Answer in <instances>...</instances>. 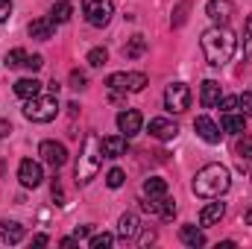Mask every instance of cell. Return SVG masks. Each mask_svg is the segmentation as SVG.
<instances>
[{
	"mask_svg": "<svg viewBox=\"0 0 252 249\" xmlns=\"http://www.w3.org/2000/svg\"><path fill=\"white\" fill-rule=\"evenodd\" d=\"M199 44H202V53H205L208 64H214V67L226 64L235 56V50H238V38H235V32L229 27H211V30H205L202 38H199Z\"/></svg>",
	"mask_w": 252,
	"mask_h": 249,
	"instance_id": "cell-1",
	"label": "cell"
},
{
	"mask_svg": "<svg viewBox=\"0 0 252 249\" xmlns=\"http://www.w3.org/2000/svg\"><path fill=\"white\" fill-rule=\"evenodd\" d=\"M103 141L94 135V132H88L85 138H82V150H79V158H76V167H73V179H76V185H88L97 173H100V164H103Z\"/></svg>",
	"mask_w": 252,
	"mask_h": 249,
	"instance_id": "cell-2",
	"label": "cell"
},
{
	"mask_svg": "<svg viewBox=\"0 0 252 249\" xmlns=\"http://www.w3.org/2000/svg\"><path fill=\"white\" fill-rule=\"evenodd\" d=\"M229 185H232L229 167H223V164H205L202 170H196V176L190 182V190L196 196H202V199H217V196H223L229 190Z\"/></svg>",
	"mask_w": 252,
	"mask_h": 249,
	"instance_id": "cell-3",
	"label": "cell"
},
{
	"mask_svg": "<svg viewBox=\"0 0 252 249\" xmlns=\"http://www.w3.org/2000/svg\"><path fill=\"white\" fill-rule=\"evenodd\" d=\"M59 115V100L53 94H38L24 103V118L32 124H50Z\"/></svg>",
	"mask_w": 252,
	"mask_h": 249,
	"instance_id": "cell-4",
	"label": "cell"
},
{
	"mask_svg": "<svg viewBox=\"0 0 252 249\" xmlns=\"http://www.w3.org/2000/svg\"><path fill=\"white\" fill-rule=\"evenodd\" d=\"M82 15L91 27H106L115 15L112 0H82Z\"/></svg>",
	"mask_w": 252,
	"mask_h": 249,
	"instance_id": "cell-5",
	"label": "cell"
},
{
	"mask_svg": "<svg viewBox=\"0 0 252 249\" xmlns=\"http://www.w3.org/2000/svg\"><path fill=\"white\" fill-rule=\"evenodd\" d=\"M106 85H109V91H129V94H138V91H144L147 88V76L144 73H138V70H132V73H112L109 79H106Z\"/></svg>",
	"mask_w": 252,
	"mask_h": 249,
	"instance_id": "cell-6",
	"label": "cell"
},
{
	"mask_svg": "<svg viewBox=\"0 0 252 249\" xmlns=\"http://www.w3.org/2000/svg\"><path fill=\"white\" fill-rule=\"evenodd\" d=\"M188 106H190V88L188 85H185V82L167 85V91H164V109L182 115V112H188Z\"/></svg>",
	"mask_w": 252,
	"mask_h": 249,
	"instance_id": "cell-7",
	"label": "cell"
},
{
	"mask_svg": "<svg viewBox=\"0 0 252 249\" xmlns=\"http://www.w3.org/2000/svg\"><path fill=\"white\" fill-rule=\"evenodd\" d=\"M38 156H41V161L50 164L53 170H59L64 161H67V150H64V144H59V141H41Z\"/></svg>",
	"mask_w": 252,
	"mask_h": 249,
	"instance_id": "cell-8",
	"label": "cell"
},
{
	"mask_svg": "<svg viewBox=\"0 0 252 249\" xmlns=\"http://www.w3.org/2000/svg\"><path fill=\"white\" fill-rule=\"evenodd\" d=\"M18 179H21V185H24V187H38L41 182H44V170H41V164H38V161L24 158V161H21V167H18Z\"/></svg>",
	"mask_w": 252,
	"mask_h": 249,
	"instance_id": "cell-9",
	"label": "cell"
},
{
	"mask_svg": "<svg viewBox=\"0 0 252 249\" xmlns=\"http://www.w3.org/2000/svg\"><path fill=\"white\" fill-rule=\"evenodd\" d=\"M205 15H208L217 27H226V24L232 21V15H235V3H232V0H208Z\"/></svg>",
	"mask_w": 252,
	"mask_h": 249,
	"instance_id": "cell-10",
	"label": "cell"
},
{
	"mask_svg": "<svg viewBox=\"0 0 252 249\" xmlns=\"http://www.w3.org/2000/svg\"><path fill=\"white\" fill-rule=\"evenodd\" d=\"M141 126H144V118H141L138 109H124L118 115V129H121V135H126V138H135L141 132Z\"/></svg>",
	"mask_w": 252,
	"mask_h": 249,
	"instance_id": "cell-11",
	"label": "cell"
},
{
	"mask_svg": "<svg viewBox=\"0 0 252 249\" xmlns=\"http://www.w3.org/2000/svg\"><path fill=\"white\" fill-rule=\"evenodd\" d=\"M193 129H196V135L205 141V144H220V126L214 124L211 118H205V115H199L196 121H193Z\"/></svg>",
	"mask_w": 252,
	"mask_h": 249,
	"instance_id": "cell-12",
	"label": "cell"
},
{
	"mask_svg": "<svg viewBox=\"0 0 252 249\" xmlns=\"http://www.w3.org/2000/svg\"><path fill=\"white\" fill-rule=\"evenodd\" d=\"M150 135L158 138V141H173L179 135V126L173 121H167V118H153L150 121Z\"/></svg>",
	"mask_w": 252,
	"mask_h": 249,
	"instance_id": "cell-13",
	"label": "cell"
},
{
	"mask_svg": "<svg viewBox=\"0 0 252 249\" xmlns=\"http://www.w3.org/2000/svg\"><path fill=\"white\" fill-rule=\"evenodd\" d=\"M24 235H27V229H24L21 223H15V220H0V241H3V244L15 247V244L24 241Z\"/></svg>",
	"mask_w": 252,
	"mask_h": 249,
	"instance_id": "cell-14",
	"label": "cell"
},
{
	"mask_svg": "<svg viewBox=\"0 0 252 249\" xmlns=\"http://www.w3.org/2000/svg\"><path fill=\"white\" fill-rule=\"evenodd\" d=\"M220 97H223V91H220V82H214V79H205V82H202V88H199V103H202L205 109H214V106L220 103Z\"/></svg>",
	"mask_w": 252,
	"mask_h": 249,
	"instance_id": "cell-15",
	"label": "cell"
},
{
	"mask_svg": "<svg viewBox=\"0 0 252 249\" xmlns=\"http://www.w3.org/2000/svg\"><path fill=\"white\" fill-rule=\"evenodd\" d=\"M138 232H141V220H138V214H132V211L124 214L121 223H118V235H121V241H135Z\"/></svg>",
	"mask_w": 252,
	"mask_h": 249,
	"instance_id": "cell-16",
	"label": "cell"
},
{
	"mask_svg": "<svg viewBox=\"0 0 252 249\" xmlns=\"http://www.w3.org/2000/svg\"><path fill=\"white\" fill-rule=\"evenodd\" d=\"M53 30H56V21H53V18H35V21L30 24V35L38 38V41L53 38Z\"/></svg>",
	"mask_w": 252,
	"mask_h": 249,
	"instance_id": "cell-17",
	"label": "cell"
},
{
	"mask_svg": "<svg viewBox=\"0 0 252 249\" xmlns=\"http://www.w3.org/2000/svg\"><path fill=\"white\" fill-rule=\"evenodd\" d=\"M15 94H18L21 100L38 97V94H41V82H38L35 76H24V79H18V82H15Z\"/></svg>",
	"mask_w": 252,
	"mask_h": 249,
	"instance_id": "cell-18",
	"label": "cell"
},
{
	"mask_svg": "<svg viewBox=\"0 0 252 249\" xmlns=\"http://www.w3.org/2000/svg\"><path fill=\"white\" fill-rule=\"evenodd\" d=\"M126 153V135H109L103 138V156L106 158H121Z\"/></svg>",
	"mask_w": 252,
	"mask_h": 249,
	"instance_id": "cell-19",
	"label": "cell"
},
{
	"mask_svg": "<svg viewBox=\"0 0 252 249\" xmlns=\"http://www.w3.org/2000/svg\"><path fill=\"white\" fill-rule=\"evenodd\" d=\"M223 214H226V205L223 202H211V205H205L199 211V226H214V223L223 220Z\"/></svg>",
	"mask_w": 252,
	"mask_h": 249,
	"instance_id": "cell-20",
	"label": "cell"
},
{
	"mask_svg": "<svg viewBox=\"0 0 252 249\" xmlns=\"http://www.w3.org/2000/svg\"><path fill=\"white\" fill-rule=\"evenodd\" d=\"M220 129L223 132H232V135H241V132H247V118L244 115H235V112H223Z\"/></svg>",
	"mask_w": 252,
	"mask_h": 249,
	"instance_id": "cell-21",
	"label": "cell"
},
{
	"mask_svg": "<svg viewBox=\"0 0 252 249\" xmlns=\"http://www.w3.org/2000/svg\"><path fill=\"white\" fill-rule=\"evenodd\" d=\"M179 238H182V244L185 247H205V235H202V229H196V226H182L179 229Z\"/></svg>",
	"mask_w": 252,
	"mask_h": 249,
	"instance_id": "cell-22",
	"label": "cell"
},
{
	"mask_svg": "<svg viewBox=\"0 0 252 249\" xmlns=\"http://www.w3.org/2000/svg\"><path fill=\"white\" fill-rule=\"evenodd\" d=\"M144 196H150V199H161V196H167V182L158 179V176L147 179V182H144Z\"/></svg>",
	"mask_w": 252,
	"mask_h": 249,
	"instance_id": "cell-23",
	"label": "cell"
},
{
	"mask_svg": "<svg viewBox=\"0 0 252 249\" xmlns=\"http://www.w3.org/2000/svg\"><path fill=\"white\" fill-rule=\"evenodd\" d=\"M144 50H147V38L144 35H132L129 44L124 47V56L126 59H138V56H144Z\"/></svg>",
	"mask_w": 252,
	"mask_h": 249,
	"instance_id": "cell-24",
	"label": "cell"
},
{
	"mask_svg": "<svg viewBox=\"0 0 252 249\" xmlns=\"http://www.w3.org/2000/svg\"><path fill=\"white\" fill-rule=\"evenodd\" d=\"M70 15H73V9H70V3H67V0H59V3L53 6V12H50V18H53L56 24H64V21H70Z\"/></svg>",
	"mask_w": 252,
	"mask_h": 249,
	"instance_id": "cell-25",
	"label": "cell"
},
{
	"mask_svg": "<svg viewBox=\"0 0 252 249\" xmlns=\"http://www.w3.org/2000/svg\"><path fill=\"white\" fill-rule=\"evenodd\" d=\"M235 153H238V158H241V161H252V135H244V138L238 141Z\"/></svg>",
	"mask_w": 252,
	"mask_h": 249,
	"instance_id": "cell-26",
	"label": "cell"
},
{
	"mask_svg": "<svg viewBox=\"0 0 252 249\" xmlns=\"http://www.w3.org/2000/svg\"><path fill=\"white\" fill-rule=\"evenodd\" d=\"M24 62H27V50H24V47H15V50L6 53V59H3L6 67H21Z\"/></svg>",
	"mask_w": 252,
	"mask_h": 249,
	"instance_id": "cell-27",
	"label": "cell"
},
{
	"mask_svg": "<svg viewBox=\"0 0 252 249\" xmlns=\"http://www.w3.org/2000/svg\"><path fill=\"white\" fill-rule=\"evenodd\" d=\"M173 214H176V202L167 199V196H161L158 199V217L161 220H173Z\"/></svg>",
	"mask_w": 252,
	"mask_h": 249,
	"instance_id": "cell-28",
	"label": "cell"
},
{
	"mask_svg": "<svg viewBox=\"0 0 252 249\" xmlns=\"http://www.w3.org/2000/svg\"><path fill=\"white\" fill-rule=\"evenodd\" d=\"M106 62H109V50H106V47H94V50L88 53V64H91V67H103Z\"/></svg>",
	"mask_w": 252,
	"mask_h": 249,
	"instance_id": "cell-29",
	"label": "cell"
},
{
	"mask_svg": "<svg viewBox=\"0 0 252 249\" xmlns=\"http://www.w3.org/2000/svg\"><path fill=\"white\" fill-rule=\"evenodd\" d=\"M244 56L252 59V15L247 18V27H244Z\"/></svg>",
	"mask_w": 252,
	"mask_h": 249,
	"instance_id": "cell-30",
	"label": "cell"
},
{
	"mask_svg": "<svg viewBox=\"0 0 252 249\" xmlns=\"http://www.w3.org/2000/svg\"><path fill=\"white\" fill-rule=\"evenodd\" d=\"M112 244H115V238L106 235V232H103V235H94V238L88 241V247L91 249H106V247H112Z\"/></svg>",
	"mask_w": 252,
	"mask_h": 249,
	"instance_id": "cell-31",
	"label": "cell"
},
{
	"mask_svg": "<svg viewBox=\"0 0 252 249\" xmlns=\"http://www.w3.org/2000/svg\"><path fill=\"white\" fill-rule=\"evenodd\" d=\"M126 182V173L121 167H115V170H109V176H106V185L109 187H121Z\"/></svg>",
	"mask_w": 252,
	"mask_h": 249,
	"instance_id": "cell-32",
	"label": "cell"
},
{
	"mask_svg": "<svg viewBox=\"0 0 252 249\" xmlns=\"http://www.w3.org/2000/svg\"><path fill=\"white\" fill-rule=\"evenodd\" d=\"M85 85H88V76H85L82 70H73V73H70V88L79 91V88H85Z\"/></svg>",
	"mask_w": 252,
	"mask_h": 249,
	"instance_id": "cell-33",
	"label": "cell"
},
{
	"mask_svg": "<svg viewBox=\"0 0 252 249\" xmlns=\"http://www.w3.org/2000/svg\"><path fill=\"white\" fill-rule=\"evenodd\" d=\"M24 67H27L30 73H35V70H41V67H44V59H41L38 53H35V56H27V62H24Z\"/></svg>",
	"mask_w": 252,
	"mask_h": 249,
	"instance_id": "cell-34",
	"label": "cell"
},
{
	"mask_svg": "<svg viewBox=\"0 0 252 249\" xmlns=\"http://www.w3.org/2000/svg\"><path fill=\"white\" fill-rule=\"evenodd\" d=\"M238 106H241V112L252 115V91H244V94L238 97Z\"/></svg>",
	"mask_w": 252,
	"mask_h": 249,
	"instance_id": "cell-35",
	"label": "cell"
},
{
	"mask_svg": "<svg viewBox=\"0 0 252 249\" xmlns=\"http://www.w3.org/2000/svg\"><path fill=\"white\" fill-rule=\"evenodd\" d=\"M223 112H235L238 109V97H220V103H217Z\"/></svg>",
	"mask_w": 252,
	"mask_h": 249,
	"instance_id": "cell-36",
	"label": "cell"
},
{
	"mask_svg": "<svg viewBox=\"0 0 252 249\" xmlns=\"http://www.w3.org/2000/svg\"><path fill=\"white\" fill-rule=\"evenodd\" d=\"M12 15V0H0V24Z\"/></svg>",
	"mask_w": 252,
	"mask_h": 249,
	"instance_id": "cell-37",
	"label": "cell"
},
{
	"mask_svg": "<svg viewBox=\"0 0 252 249\" xmlns=\"http://www.w3.org/2000/svg\"><path fill=\"white\" fill-rule=\"evenodd\" d=\"M53 199H56V205H64V193H62L59 179H53Z\"/></svg>",
	"mask_w": 252,
	"mask_h": 249,
	"instance_id": "cell-38",
	"label": "cell"
},
{
	"mask_svg": "<svg viewBox=\"0 0 252 249\" xmlns=\"http://www.w3.org/2000/svg\"><path fill=\"white\" fill-rule=\"evenodd\" d=\"M91 235V226H76V232H73V238L79 241V238H88Z\"/></svg>",
	"mask_w": 252,
	"mask_h": 249,
	"instance_id": "cell-39",
	"label": "cell"
},
{
	"mask_svg": "<svg viewBox=\"0 0 252 249\" xmlns=\"http://www.w3.org/2000/svg\"><path fill=\"white\" fill-rule=\"evenodd\" d=\"M32 247H47V235H35L32 238Z\"/></svg>",
	"mask_w": 252,
	"mask_h": 249,
	"instance_id": "cell-40",
	"label": "cell"
},
{
	"mask_svg": "<svg viewBox=\"0 0 252 249\" xmlns=\"http://www.w3.org/2000/svg\"><path fill=\"white\" fill-rule=\"evenodd\" d=\"M12 132V124H6V121H0V138H6Z\"/></svg>",
	"mask_w": 252,
	"mask_h": 249,
	"instance_id": "cell-41",
	"label": "cell"
},
{
	"mask_svg": "<svg viewBox=\"0 0 252 249\" xmlns=\"http://www.w3.org/2000/svg\"><path fill=\"white\" fill-rule=\"evenodd\" d=\"M153 241H156V232H144L141 235V244H153Z\"/></svg>",
	"mask_w": 252,
	"mask_h": 249,
	"instance_id": "cell-42",
	"label": "cell"
},
{
	"mask_svg": "<svg viewBox=\"0 0 252 249\" xmlns=\"http://www.w3.org/2000/svg\"><path fill=\"white\" fill-rule=\"evenodd\" d=\"M244 223H247V226H252V208L247 211V214H244Z\"/></svg>",
	"mask_w": 252,
	"mask_h": 249,
	"instance_id": "cell-43",
	"label": "cell"
}]
</instances>
